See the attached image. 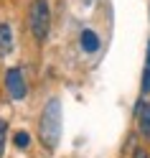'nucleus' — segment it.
<instances>
[{
	"label": "nucleus",
	"instance_id": "0eeeda50",
	"mask_svg": "<svg viewBox=\"0 0 150 158\" xmlns=\"http://www.w3.org/2000/svg\"><path fill=\"white\" fill-rule=\"evenodd\" d=\"M143 94H150V41H148V54H145V69H143Z\"/></svg>",
	"mask_w": 150,
	"mask_h": 158
},
{
	"label": "nucleus",
	"instance_id": "1a4fd4ad",
	"mask_svg": "<svg viewBox=\"0 0 150 158\" xmlns=\"http://www.w3.org/2000/svg\"><path fill=\"white\" fill-rule=\"evenodd\" d=\"M5 138H8V123L0 120V158H3V151H5Z\"/></svg>",
	"mask_w": 150,
	"mask_h": 158
},
{
	"label": "nucleus",
	"instance_id": "423d86ee",
	"mask_svg": "<svg viewBox=\"0 0 150 158\" xmlns=\"http://www.w3.org/2000/svg\"><path fill=\"white\" fill-rule=\"evenodd\" d=\"M82 48L87 54H94V51H99V36L94 33V31H82Z\"/></svg>",
	"mask_w": 150,
	"mask_h": 158
},
{
	"label": "nucleus",
	"instance_id": "f257e3e1",
	"mask_svg": "<svg viewBox=\"0 0 150 158\" xmlns=\"http://www.w3.org/2000/svg\"><path fill=\"white\" fill-rule=\"evenodd\" d=\"M61 127H64V110H61V100L51 97L43 105L41 120H38V138L46 151H56L61 143Z\"/></svg>",
	"mask_w": 150,
	"mask_h": 158
},
{
	"label": "nucleus",
	"instance_id": "7ed1b4c3",
	"mask_svg": "<svg viewBox=\"0 0 150 158\" xmlns=\"http://www.w3.org/2000/svg\"><path fill=\"white\" fill-rule=\"evenodd\" d=\"M5 89H8V94H10V100H15V102H21L26 97V92H28L26 77H23V72L18 66H13V69L5 72Z\"/></svg>",
	"mask_w": 150,
	"mask_h": 158
},
{
	"label": "nucleus",
	"instance_id": "6e6552de",
	"mask_svg": "<svg viewBox=\"0 0 150 158\" xmlns=\"http://www.w3.org/2000/svg\"><path fill=\"white\" fill-rule=\"evenodd\" d=\"M13 143H15V148H21V151H23V148L31 145V135H28L26 130H18L15 138H13Z\"/></svg>",
	"mask_w": 150,
	"mask_h": 158
},
{
	"label": "nucleus",
	"instance_id": "20e7f679",
	"mask_svg": "<svg viewBox=\"0 0 150 158\" xmlns=\"http://www.w3.org/2000/svg\"><path fill=\"white\" fill-rule=\"evenodd\" d=\"M135 117H137V130L143 138H150V102L140 100L135 107Z\"/></svg>",
	"mask_w": 150,
	"mask_h": 158
},
{
	"label": "nucleus",
	"instance_id": "9d476101",
	"mask_svg": "<svg viewBox=\"0 0 150 158\" xmlns=\"http://www.w3.org/2000/svg\"><path fill=\"white\" fill-rule=\"evenodd\" d=\"M132 158H150V156H148V151H145V148H135Z\"/></svg>",
	"mask_w": 150,
	"mask_h": 158
},
{
	"label": "nucleus",
	"instance_id": "39448f33",
	"mask_svg": "<svg viewBox=\"0 0 150 158\" xmlns=\"http://www.w3.org/2000/svg\"><path fill=\"white\" fill-rule=\"evenodd\" d=\"M13 48V31L8 23H0V56H8Z\"/></svg>",
	"mask_w": 150,
	"mask_h": 158
},
{
	"label": "nucleus",
	"instance_id": "f03ea898",
	"mask_svg": "<svg viewBox=\"0 0 150 158\" xmlns=\"http://www.w3.org/2000/svg\"><path fill=\"white\" fill-rule=\"evenodd\" d=\"M28 26H31V33L36 36L38 44H43L48 38L51 31V8H48L46 0H33L31 8H28Z\"/></svg>",
	"mask_w": 150,
	"mask_h": 158
},
{
	"label": "nucleus",
	"instance_id": "9b49d317",
	"mask_svg": "<svg viewBox=\"0 0 150 158\" xmlns=\"http://www.w3.org/2000/svg\"><path fill=\"white\" fill-rule=\"evenodd\" d=\"M84 3H94V0H84Z\"/></svg>",
	"mask_w": 150,
	"mask_h": 158
}]
</instances>
